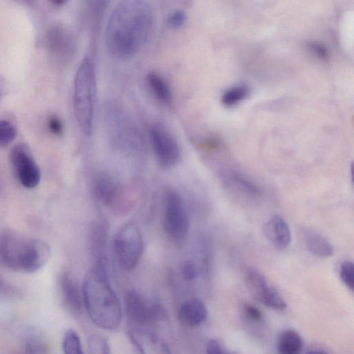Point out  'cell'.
Masks as SVG:
<instances>
[{"label":"cell","mask_w":354,"mask_h":354,"mask_svg":"<svg viewBox=\"0 0 354 354\" xmlns=\"http://www.w3.org/2000/svg\"><path fill=\"white\" fill-rule=\"evenodd\" d=\"M149 5L141 0L122 1L112 10L105 27L104 44L111 56L127 60L146 43L152 26Z\"/></svg>","instance_id":"1"},{"label":"cell","mask_w":354,"mask_h":354,"mask_svg":"<svg viewBox=\"0 0 354 354\" xmlns=\"http://www.w3.org/2000/svg\"><path fill=\"white\" fill-rule=\"evenodd\" d=\"M82 288L84 307L93 323L106 330H116L122 322V309L106 266H93L86 274Z\"/></svg>","instance_id":"2"},{"label":"cell","mask_w":354,"mask_h":354,"mask_svg":"<svg viewBox=\"0 0 354 354\" xmlns=\"http://www.w3.org/2000/svg\"><path fill=\"white\" fill-rule=\"evenodd\" d=\"M50 256V246L42 240L28 239L12 230L0 234V263L8 268L33 273L46 263Z\"/></svg>","instance_id":"3"},{"label":"cell","mask_w":354,"mask_h":354,"mask_svg":"<svg viewBox=\"0 0 354 354\" xmlns=\"http://www.w3.org/2000/svg\"><path fill=\"white\" fill-rule=\"evenodd\" d=\"M73 83L75 118L82 131L89 136L95 125L97 84L95 65L88 57H84L79 64Z\"/></svg>","instance_id":"4"},{"label":"cell","mask_w":354,"mask_h":354,"mask_svg":"<svg viewBox=\"0 0 354 354\" xmlns=\"http://www.w3.org/2000/svg\"><path fill=\"white\" fill-rule=\"evenodd\" d=\"M113 248L120 266L126 270H133L144 251V241L139 227L132 222L122 225L114 235Z\"/></svg>","instance_id":"5"},{"label":"cell","mask_w":354,"mask_h":354,"mask_svg":"<svg viewBox=\"0 0 354 354\" xmlns=\"http://www.w3.org/2000/svg\"><path fill=\"white\" fill-rule=\"evenodd\" d=\"M162 225L166 235L175 244H181L186 239L189 218L181 196L174 189L165 194Z\"/></svg>","instance_id":"6"},{"label":"cell","mask_w":354,"mask_h":354,"mask_svg":"<svg viewBox=\"0 0 354 354\" xmlns=\"http://www.w3.org/2000/svg\"><path fill=\"white\" fill-rule=\"evenodd\" d=\"M125 314L129 329L149 328L152 324L164 318L165 312L157 303H149L138 292L129 291L125 297Z\"/></svg>","instance_id":"7"},{"label":"cell","mask_w":354,"mask_h":354,"mask_svg":"<svg viewBox=\"0 0 354 354\" xmlns=\"http://www.w3.org/2000/svg\"><path fill=\"white\" fill-rule=\"evenodd\" d=\"M149 138L154 156L161 167L171 169L179 163L181 158L179 144L166 126L161 122L153 124Z\"/></svg>","instance_id":"8"},{"label":"cell","mask_w":354,"mask_h":354,"mask_svg":"<svg viewBox=\"0 0 354 354\" xmlns=\"http://www.w3.org/2000/svg\"><path fill=\"white\" fill-rule=\"evenodd\" d=\"M9 160L16 178L23 187L32 189L39 185L40 169L26 144L14 145L10 151Z\"/></svg>","instance_id":"9"},{"label":"cell","mask_w":354,"mask_h":354,"mask_svg":"<svg viewBox=\"0 0 354 354\" xmlns=\"http://www.w3.org/2000/svg\"><path fill=\"white\" fill-rule=\"evenodd\" d=\"M245 281L250 295L257 301L276 310H283L286 303L278 292L269 285L265 276L254 268L245 270Z\"/></svg>","instance_id":"10"},{"label":"cell","mask_w":354,"mask_h":354,"mask_svg":"<svg viewBox=\"0 0 354 354\" xmlns=\"http://www.w3.org/2000/svg\"><path fill=\"white\" fill-rule=\"evenodd\" d=\"M48 49L59 64L69 62L75 54L76 41L73 32L62 25L53 26L47 35Z\"/></svg>","instance_id":"11"},{"label":"cell","mask_w":354,"mask_h":354,"mask_svg":"<svg viewBox=\"0 0 354 354\" xmlns=\"http://www.w3.org/2000/svg\"><path fill=\"white\" fill-rule=\"evenodd\" d=\"M128 333L138 354H171L165 340L150 328H131Z\"/></svg>","instance_id":"12"},{"label":"cell","mask_w":354,"mask_h":354,"mask_svg":"<svg viewBox=\"0 0 354 354\" xmlns=\"http://www.w3.org/2000/svg\"><path fill=\"white\" fill-rule=\"evenodd\" d=\"M263 232L267 240L277 250L287 248L291 243L290 227L283 217L274 214L263 226Z\"/></svg>","instance_id":"13"},{"label":"cell","mask_w":354,"mask_h":354,"mask_svg":"<svg viewBox=\"0 0 354 354\" xmlns=\"http://www.w3.org/2000/svg\"><path fill=\"white\" fill-rule=\"evenodd\" d=\"M59 286L64 304L71 313L77 315L84 307L82 288L76 279L68 272L62 274Z\"/></svg>","instance_id":"14"},{"label":"cell","mask_w":354,"mask_h":354,"mask_svg":"<svg viewBox=\"0 0 354 354\" xmlns=\"http://www.w3.org/2000/svg\"><path fill=\"white\" fill-rule=\"evenodd\" d=\"M178 316L187 325L197 326L206 321L208 311L205 304L201 299L190 298L181 304L178 309Z\"/></svg>","instance_id":"15"},{"label":"cell","mask_w":354,"mask_h":354,"mask_svg":"<svg viewBox=\"0 0 354 354\" xmlns=\"http://www.w3.org/2000/svg\"><path fill=\"white\" fill-rule=\"evenodd\" d=\"M118 185L109 175L100 174L94 178L93 183L94 197L104 205L113 204L118 197Z\"/></svg>","instance_id":"16"},{"label":"cell","mask_w":354,"mask_h":354,"mask_svg":"<svg viewBox=\"0 0 354 354\" xmlns=\"http://www.w3.org/2000/svg\"><path fill=\"white\" fill-rule=\"evenodd\" d=\"M302 236L306 248L314 256L327 258L333 255V245L319 233L310 229H305L303 230Z\"/></svg>","instance_id":"17"},{"label":"cell","mask_w":354,"mask_h":354,"mask_svg":"<svg viewBox=\"0 0 354 354\" xmlns=\"http://www.w3.org/2000/svg\"><path fill=\"white\" fill-rule=\"evenodd\" d=\"M146 80L154 97L166 106L173 104V95L171 88L166 80L154 72L147 74Z\"/></svg>","instance_id":"18"},{"label":"cell","mask_w":354,"mask_h":354,"mask_svg":"<svg viewBox=\"0 0 354 354\" xmlns=\"http://www.w3.org/2000/svg\"><path fill=\"white\" fill-rule=\"evenodd\" d=\"M304 341L296 330L287 329L282 331L277 339V349L279 354H299Z\"/></svg>","instance_id":"19"},{"label":"cell","mask_w":354,"mask_h":354,"mask_svg":"<svg viewBox=\"0 0 354 354\" xmlns=\"http://www.w3.org/2000/svg\"><path fill=\"white\" fill-rule=\"evenodd\" d=\"M64 354H84L80 336L72 328L68 329L62 338Z\"/></svg>","instance_id":"20"},{"label":"cell","mask_w":354,"mask_h":354,"mask_svg":"<svg viewBox=\"0 0 354 354\" xmlns=\"http://www.w3.org/2000/svg\"><path fill=\"white\" fill-rule=\"evenodd\" d=\"M88 354H111L107 339L101 335L92 334L88 339Z\"/></svg>","instance_id":"21"},{"label":"cell","mask_w":354,"mask_h":354,"mask_svg":"<svg viewBox=\"0 0 354 354\" xmlns=\"http://www.w3.org/2000/svg\"><path fill=\"white\" fill-rule=\"evenodd\" d=\"M24 351L25 354H47L48 347L43 338L32 334L27 337Z\"/></svg>","instance_id":"22"},{"label":"cell","mask_w":354,"mask_h":354,"mask_svg":"<svg viewBox=\"0 0 354 354\" xmlns=\"http://www.w3.org/2000/svg\"><path fill=\"white\" fill-rule=\"evenodd\" d=\"M17 136V129L13 123L5 119H0V147L10 145Z\"/></svg>","instance_id":"23"},{"label":"cell","mask_w":354,"mask_h":354,"mask_svg":"<svg viewBox=\"0 0 354 354\" xmlns=\"http://www.w3.org/2000/svg\"><path fill=\"white\" fill-rule=\"evenodd\" d=\"M248 93L244 86H236L226 91L221 98L222 102L227 106L233 105L242 100Z\"/></svg>","instance_id":"24"},{"label":"cell","mask_w":354,"mask_h":354,"mask_svg":"<svg viewBox=\"0 0 354 354\" xmlns=\"http://www.w3.org/2000/svg\"><path fill=\"white\" fill-rule=\"evenodd\" d=\"M339 275L341 281L351 291L354 288V265L353 261H345L339 266Z\"/></svg>","instance_id":"25"},{"label":"cell","mask_w":354,"mask_h":354,"mask_svg":"<svg viewBox=\"0 0 354 354\" xmlns=\"http://www.w3.org/2000/svg\"><path fill=\"white\" fill-rule=\"evenodd\" d=\"M181 273L187 281H194L200 275V269L193 260H186L181 266Z\"/></svg>","instance_id":"26"},{"label":"cell","mask_w":354,"mask_h":354,"mask_svg":"<svg viewBox=\"0 0 354 354\" xmlns=\"http://www.w3.org/2000/svg\"><path fill=\"white\" fill-rule=\"evenodd\" d=\"M187 14L182 9H176L174 10L167 17V24L172 28H178L181 27L185 22Z\"/></svg>","instance_id":"27"},{"label":"cell","mask_w":354,"mask_h":354,"mask_svg":"<svg viewBox=\"0 0 354 354\" xmlns=\"http://www.w3.org/2000/svg\"><path fill=\"white\" fill-rule=\"evenodd\" d=\"M50 132L56 136H59L63 131V126L61 120L56 116H52L48 122Z\"/></svg>","instance_id":"28"},{"label":"cell","mask_w":354,"mask_h":354,"mask_svg":"<svg viewBox=\"0 0 354 354\" xmlns=\"http://www.w3.org/2000/svg\"><path fill=\"white\" fill-rule=\"evenodd\" d=\"M244 310L246 315L251 319L259 320L261 317V313L259 310L252 305H246Z\"/></svg>","instance_id":"29"},{"label":"cell","mask_w":354,"mask_h":354,"mask_svg":"<svg viewBox=\"0 0 354 354\" xmlns=\"http://www.w3.org/2000/svg\"><path fill=\"white\" fill-rule=\"evenodd\" d=\"M310 46L319 56H322V57L326 56V50L321 45L317 44L316 43H313V44H310Z\"/></svg>","instance_id":"30"},{"label":"cell","mask_w":354,"mask_h":354,"mask_svg":"<svg viewBox=\"0 0 354 354\" xmlns=\"http://www.w3.org/2000/svg\"><path fill=\"white\" fill-rule=\"evenodd\" d=\"M306 354H328L325 351L321 350H311L306 353Z\"/></svg>","instance_id":"31"},{"label":"cell","mask_w":354,"mask_h":354,"mask_svg":"<svg viewBox=\"0 0 354 354\" xmlns=\"http://www.w3.org/2000/svg\"><path fill=\"white\" fill-rule=\"evenodd\" d=\"M1 188H2V178H1V175L0 173V192L1 190Z\"/></svg>","instance_id":"32"},{"label":"cell","mask_w":354,"mask_h":354,"mask_svg":"<svg viewBox=\"0 0 354 354\" xmlns=\"http://www.w3.org/2000/svg\"><path fill=\"white\" fill-rule=\"evenodd\" d=\"M221 354H226V353H225L224 352H223V353H221Z\"/></svg>","instance_id":"33"},{"label":"cell","mask_w":354,"mask_h":354,"mask_svg":"<svg viewBox=\"0 0 354 354\" xmlns=\"http://www.w3.org/2000/svg\"><path fill=\"white\" fill-rule=\"evenodd\" d=\"M1 91H0V97H1Z\"/></svg>","instance_id":"34"}]
</instances>
